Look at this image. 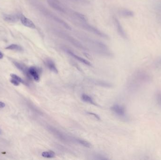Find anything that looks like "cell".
Masks as SVG:
<instances>
[{
	"mask_svg": "<svg viewBox=\"0 0 161 160\" xmlns=\"http://www.w3.org/2000/svg\"><path fill=\"white\" fill-rule=\"evenodd\" d=\"M28 73L31 78H33L36 81H39L40 78L41 70L39 68L35 66L28 68Z\"/></svg>",
	"mask_w": 161,
	"mask_h": 160,
	"instance_id": "cell-9",
	"label": "cell"
},
{
	"mask_svg": "<svg viewBox=\"0 0 161 160\" xmlns=\"http://www.w3.org/2000/svg\"><path fill=\"white\" fill-rule=\"evenodd\" d=\"M90 116H93L95 118L97 119V120H100V118L99 117V116L97 114H95V113H94L92 112H88L87 113Z\"/></svg>",
	"mask_w": 161,
	"mask_h": 160,
	"instance_id": "cell-25",
	"label": "cell"
},
{
	"mask_svg": "<svg viewBox=\"0 0 161 160\" xmlns=\"http://www.w3.org/2000/svg\"><path fill=\"white\" fill-rule=\"evenodd\" d=\"M77 36L88 48L96 53L106 56H111L112 53L105 43L84 34L78 32Z\"/></svg>",
	"mask_w": 161,
	"mask_h": 160,
	"instance_id": "cell-1",
	"label": "cell"
},
{
	"mask_svg": "<svg viewBox=\"0 0 161 160\" xmlns=\"http://www.w3.org/2000/svg\"><path fill=\"white\" fill-rule=\"evenodd\" d=\"M78 25L81 26L82 29H84L85 30L88 31L91 33H93L94 35L101 37V38H104L107 39L109 38V36L105 34L104 32H102V31L98 29L97 28L94 26H92L90 24L88 23V22H77Z\"/></svg>",
	"mask_w": 161,
	"mask_h": 160,
	"instance_id": "cell-5",
	"label": "cell"
},
{
	"mask_svg": "<svg viewBox=\"0 0 161 160\" xmlns=\"http://www.w3.org/2000/svg\"><path fill=\"white\" fill-rule=\"evenodd\" d=\"M155 66L157 68H161V57L159 58L155 62Z\"/></svg>",
	"mask_w": 161,
	"mask_h": 160,
	"instance_id": "cell-24",
	"label": "cell"
},
{
	"mask_svg": "<svg viewBox=\"0 0 161 160\" xmlns=\"http://www.w3.org/2000/svg\"><path fill=\"white\" fill-rule=\"evenodd\" d=\"M56 154L52 150L42 152V156L46 158H52L55 157Z\"/></svg>",
	"mask_w": 161,
	"mask_h": 160,
	"instance_id": "cell-19",
	"label": "cell"
},
{
	"mask_svg": "<svg viewBox=\"0 0 161 160\" xmlns=\"http://www.w3.org/2000/svg\"><path fill=\"white\" fill-rule=\"evenodd\" d=\"M62 49L64 50L65 52L67 53L68 55L70 56H71L73 57V58H74L75 59L78 61L79 62H81V63H82L83 64L87 65V66H91V63L89 61L85 59L84 58L81 57V56H78V55L75 54L74 52H73L72 50H70L69 49L65 48V47H63Z\"/></svg>",
	"mask_w": 161,
	"mask_h": 160,
	"instance_id": "cell-6",
	"label": "cell"
},
{
	"mask_svg": "<svg viewBox=\"0 0 161 160\" xmlns=\"http://www.w3.org/2000/svg\"><path fill=\"white\" fill-rule=\"evenodd\" d=\"M155 8L157 11L161 13V0L156 3L155 4Z\"/></svg>",
	"mask_w": 161,
	"mask_h": 160,
	"instance_id": "cell-23",
	"label": "cell"
},
{
	"mask_svg": "<svg viewBox=\"0 0 161 160\" xmlns=\"http://www.w3.org/2000/svg\"><path fill=\"white\" fill-rule=\"evenodd\" d=\"M21 16L18 15H6L4 16V19L6 21L10 23H15L20 18Z\"/></svg>",
	"mask_w": 161,
	"mask_h": 160,
	"instance_id": "cell-17",
	"label": "cell"
},
{
	"mask_svg": "<svg viewBox=\"0 0 161 160\" xmlns=\"http://www.w3.org/2000/svg\"><path fill=\"white\" fill-rule=\"evenodd\" d=\"M20 20L22 24H23L24 26L27 27L31 29H35L36 25L34 24V23L29 19L28 18H26L23 15H21L20 17Z\"/></svg>",
	"mask_w": 161,
	"mask_h": 160,
	"instance_id": "cell-12",
	"label": "cell"
},
{
	"mask_svg": "<svg viewBox=\"0 0 161 160\" xmlns=\"http://www.w3.org/2000/svg\"><path fill=\"white\" fill-rule=\"evenodd\" d=\"M119 14L123 18H129L133 17L134 15V13L131 10L127 8H122L118 11Z\"/></svg>",
	"mask_w": 161,
	"mask_h": 160,
	"instance_id": "cell-14",
	"label": "cell"
},
{
	"mask_svg": "<svg viewBox=\"0 0 161 160\" xmlns=\"http://www.w3.org/2000/svg\"><path fill=\"white\" fill-rule=\"evenodd\" d=\"M11 77L12 78H14L15 80H17L19 83H22L23 84L25 85H28V84L26 82V81L22 80L21 77H19V76H17V75L14 74H11Z\"/></svg>",
	"mask_w": 161,
	"mask_h": 160,
	"instance_id": "cell-21",
	"label": "cell"
},
{
	"mask_svg": "<svg viewBox=\"0 0 161 160\" xmlns=\"http://www.w3.org/2000/svg\"><path fill=\"white\" fill-rule=\"evenodd\" d=\"M14 64L15 65L16 67L18 68V70H21V72L24 73V74L26 75L28 78L29 79H32L31 76L29 75L28 73V68L24 64H22L21 63H18V62H14Z\"/></svg>",
	"mask_w": 161,
	"mask_h": 160,
	"instance_id": "cell-13",
	"label": "cell"
},
{
	"mask_svg": "<svg viewBox=\"0 0 161 160\" xmlns=\"http://www.w3.org/2000/svg\"><path fill=\"white\" fill-rule=\"evenodd\" d=\"M3 57H4V55H3V54L0 51V59H3Z\"/></svg>",
	"mask_w": 161,
	"mask_h": 160,
	"instance_id": "cell-28",
	"label": "cell"
},
{
	"mask_svg": "<svg viewBox=\"0 0 161 160\" xmlns=\"http://www.w3.org/2000/svg\"><path fill=\"white\" fill-rule=\"evenodd\" d=\"M75 140L78 143L82 145V146H84L85 147H87V148H91V144L86 140H84L82 139H79V138H76L75 139Z\"/></svg>",
	"mask_w": 161,
	"mask_h": 160,
	"instance_id": "cell-18",
	"label": "cell"
},
{
	"mask_svg": "<svg viewBox=\"0 0 161 160\" xmlns=\"http://www.w3.org/2000/svg\"><path fill=\"white\" fill-rule=\"evenodd\" d=\"M81 99L83 101L86 103H89L90 104L93 105L95 106H99L91 97L86 94H82L81 95Z\"/></svg>",
	"mask_w": 161,
	"mask_h": 160,
	"instance_id": "cell-16",
	"label": "cell"
},
{
	"mask_svg": "<svg viewBox=\"0 0 161 160\" xmlns=\"http://www.w3.org/2000/svg\"><path fill=\"white\" fill-rule=\"evenodd\" d=\"M51 31L57 37L61 38L66 42H68L75 48H77L80 50H84V51L87 50V48L86 47H85L84 45H83L80 41L76 39L75 38H74L73 36H72L64 31L54 27L51 28Z\"/></svg>",
	"mask_w": 161,
	"mask_h": 160,
	"instance_id": "cell-2",
	"label": "cell"
},
{
	"mask_svg": "<svg viewBox=\"0 0 161 160\" xmlns=\"http://www.w3.org/2000/svg\"><path fill=\"white\" fill-rule=\"evenodd\" d=\"M72 16L77 20L78 22H88V18L87 17L80 12L77 11H73L72 13Z\"/></svg>",
	"mask_w": 161,
	"mask_h": 160,
	"instance_id": "cell-15",
	"label": "cell"
},
{
	"mask_svg": "<svg viewBox=\"0 0 161 160\" xmlns=\"http://www.w3.org/2000/svg\"><path fill=\"white\" fill-rule=\"evenodd\" d=\"M44 63L46 66L48 68L50 71H52L56 74L59 73V70L57 67L56 65L52 60L49 58L46 59L44 61Z\"/></svg>",
	"mask_w": 161,
	"mask_h": 160,
	"instance_id": "cell-11",
	"label": "cell"
},
{
	"mask_svg": "<svg viewBox=\"0 0 161 160\" xmlns=\"http://www.w3.org/2000/svg\"><path fill=\"white\" fill-rule=\"evenodd\" d=\"M47 128L51 134H53L55 137L59 139L60 140L63 141V142H67V137L65 136V135L59 130L50 125L48 126Z\"/></svg>",
	"mask_w": 161,
	"mask_h": 160,
	"instance_id": "cell-7",
	"label": "cell"
},
{
	"mask_svg": "<svg viewBox=\"0 0 161 160\" xmlns=\"http://www.w3.org/2000/svg\"><path fill=\"white\" fill-rule=\"evenodd\" d=\"M155 99H156V103L159 106V107L161 108V91H159L156 93Z\"/></svg>",
	"mask_w": 161,
	"mask_h": 160,
	"instance_id": "cell-22",
	"label": "cell"
},
{
	"mask_svg": "<svg viewBox=\"0 0 161 160\" xmlns=\"http://www.w3.org/2000/svg\"><path fill=\"white\" fill-rule=\"evenodd\" d=\"M113 20L114 25L116 26V29L117 30V32L119 35L123 39H127V36L126 33L125 32V30L121 24L119 20H118V18L116 17H113Z\"/></svg>",
	"mask_w": 161,
	"mask_h": 160,
	"instance_id": "cell-8",
	"label": "cell"
},
{
	"mask_svg": "<svg viewBox=\"0 0 161 160\" xmlns=\"http://www.w3.org/2000/svg\"><path fill=\"white\" fill-rule=\"evenodd\" d=\"M111 109L116 115L120 117H124L126 116V110L123 106L115 104L112 106Z\"/></svg>",
	"mask_w": 161,
	"mask_h": 160,
	"instance_id": "cell-10",
	"label": "cell"
},
{
	"mask_svg": "<svg viewBox=\"0 0 161 160\" xmlns=\"http://www.w3.org/2000/svg\"><path fill=\"white\" fill-rule=\"evenodd\" d=\"M11 82L12 83V84L14 85L15 86H18L19 85V82L17 80L14 79V78H12V79L11 80Z\"/></svg>",
	"mask_w": 161,
	"mask_h": 160,
	"instance_id": "cell-26",
	"label": "cell"
},
{
	"mask_svg": "<svg viewBox=\"0 0 161 160\" xmlns=\"http://www.w3.org/2000/svg\"><path fill=\"white\" fill-rule=\"evenodd\" d=\"M5 106H6V104L4 102L0 101V109H3V108H4Z\"/></svg>",
	"mask_w": 161,
	"mask_h": 160,
	"instance_id": "cell-27",
	"label": "cell"
},
{
	"mask_svg": "<svg viewBox=\"0 0 161 160\" xmlns=\"http://www.w3.org/2000/svg\"><path fill=\"white\" fill-rule=\"evenodd\" d=\"M41 11L43 14L49 19L52 20L54 22L59 24L60 25H61L64 28L66 29L67 30H72L71 26L66 22L62 20L58 16L56 15L55 14H54L53 12H51V11H49L48 9H46L44 7L42 8Z\"/></svg>",
	"mask_w": 161,
	"mask_h": 160,
	"instance_id": "cell-4",
	"label": "cell"
},
{
	"mask_svg": "<svg viewBox=\"0 0 161 160\" xmlns=\"http://www.w3.org/2000/svg\"><path fill=\"white\" fill-rule=\"evenodd\" d=\"M150 76L149 74L143 70H138L134 74L130 83V87L132 89H138L142 85L150 82Z\"/></svg>",
	"mask_w": 161,
	"mask_h": 160,
	"instance_id": "cell-3",
	"label": "cell"
},
{
	"mask_svg": "<svg viewBox=\"0 0 161 160\" xmlns=\"http://www.w3.org/2000/svg\"><path fill=\"white\" fill-rule=\"evenodd\" d=\"M5 49L8 50H15L18 51H23V48L19 45L17 44H11L7 47Z\"/></svg>",
	"mask_w": 161,
	"mask_h": 160,
	"instance_id": "cell-20",
	"label": "cell"
}]
</instances>
